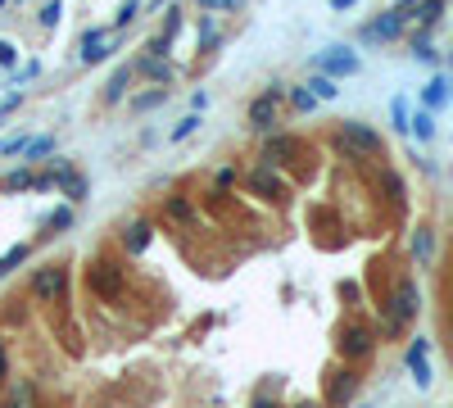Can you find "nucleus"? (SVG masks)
Wrapping results in <instances>:
<instances>
[{
    "label": "nucleus",
    "mask_w": 453,
    "mask_h": 408,
    "mask_svg": "<svg viewBox=\"0 0 453 408\" xmlns=\"http://www.w3.org/2000/svg\"><path fill=\"white\" fill-rule=\"evenodd\" d=\"M426 349H431V340H421V336L408 345V372H412V381H417L421 390L431 386V367H426Z\"/></svg>",
    "instance_id": "8"
},
{
    "label": "nucleus",
    "mask_w": 453,
    "mask_h": 408,
    "mask_svg": "<svg viewBox=\"0 0 453 408\" xmlns=\"http://www.w3.org/2000/svg\"><path fill=\"white\" fill-rule=\"evenodd\" d=\"M127 77H131V68H118V73H114V82H109V100H118L123 91H127Z\"/></svg>",
    "instance_id": "15"
},
{
    "label": "nucleus",
    "mask_w": 453,
    "mask_h": 408,
    "mask_svg": "<svg viewBox=\"0 0 453 408\" xmlns=\"http://www.w3.org/2000/svg\"><path fill=\"white\" fill-rule=\"evenodd\" d=\"M109 50H114V28H91L82 37V64H100Z\"/></svg>",
    "instance_id": "6"
},
{
    "label": "nucleus",
    "mask_w": 453,
    "mask_h": 408,
    "mask_svg": "<svg viewBox=\"0 0 453 408\" xmlns=\"http://www.w3.org/2000/svg\"><path fill=\"white\" fill-rule=\"evenodd\" d=\"M145 245V227H131V236H127V249H140Z\"/></svg>",
    "instance_id": "20"
},
{
    "label": "nucleus",
    "mask_w": 453,
    "mask_h": 408,
    "mask_svg": "<svg viewBox=\"0 0 453 408\" xmlns=\"http://www.w3.org/2000/svg\"><path fill=\"white\" fill-rule=\"evenodd\" d=\"M32 290L41 295L45 304H64V290H68V268L64 263H50V268H41L32 277Z\"/></svg>",
    "instance_id": "2"
},
{
    "label": "nucleus",
    "mask_w": 453,
    "mask_h": 408,
    "mask_svg": "<svg viewBox=\"0 0 453 408\" xmlns=\"http://www.w3.org/2000/svg\"><path fill=\"white\" fill-rule=\"evenodd\" d=\"M195 127H200V119H195V114H191V119H186V123H182V127H177V132H173V136H177V141H186V136H191V132H195Z\"/></svg>",
    "instance_id": "18"
},
{
    "label": "nucleus",
    "mask_w": 453,
    "mask_h": 408,
    "mask_svg": "<svg viewBox=\"0 0 453 408\" xmlns=\"http://www.w3.org/2000/svg\"><path fill=\"white\" fill-rule=\"evenodd\" d=\"M399 32H403V19H399L394 10H390V14H381L377 23H363V32H358V41L377 45V41H394Z\"/></svg>",
    "instance_id": "5"
},
{
    "label": "nucleus",
    "mask_w": 453,
    "mask_h": 408,
    "mask_svg": "<svg viewBox=\"0 0 453 408\" xmlns=\"http://www.w3.org/2000/svg\"><path fill=\"white\" fill-rule=\"evenodd\" d=\"M449 100H453V82H449V77H431L426 91H421V109H431V114H435V109H444Z\"/></svg>",
    "instance_id": "9"
},
{
    "label": "nucleus",
    "mask_w": 453,
    "mask_h": 408,
    "mask_svg": "<svg viewBox=\"0 0 453 408\" xmlns=\"http://www.w3.org/2000/svg\"><path fill=\"white\" fill-rule=\"evenodd\" d=\"M50 145H54L50 136H41V141H28V154H32V159H41V154H50Z\"/></svg>",
    "instance_id": "17"
},
{
    "label": "nucleus",
    "mask_w": 453,
    "mask_h": 408,
    "mask_svg": "<svg viewBox=\"0 0 453 408\" xmlns=\"http://www.w3.org/2000/svg\"><path fill=\"white\" fill-rule=\"evenodd\" d=\"M286 100H291V109H295V114H313V109H317V96L308 91V86H295V91H291Z\"/></svg>",
    "instance_id": "10"
},
{
    "label": "nucleus",
    "mask_w": 453,
    "mask_h": 408,
    "mask_svg": "<svg viewBox=\"0 0 453 408\" xmlns=\"http://www.w3.org/2000/svg\"><path fill=\"white\" fill-rule=\"evenodd\" d=\"M277 109H281V91H263L259 100H254V105H249V123H254V127H277Z\"/></svg>",
    "instance_id": "7"
},
{
    "label": "nucleus",
    "mask_w": 453,
    "mask_h": 408,
    "mask_svg": "<svg viewBox=\"0 0 453 408\" xmlns=\"http://www.w3.org/2000/svg\"><path fill=\"white\" fill-rule=\"evenodd\" d=\"M367 349H372V336H367V332H358V327H354V332L345 336V354H367Z\"/></svg>",
    "instance_id": "13"
},
{
    "label": "nucleus",
    "mask_w": 453,
    "mask_h": 408,
    "mask_svg": "<svg viewBox=\"0 0 453 408\" xmlns=\"http://www.w3.org/2000/svg\"><path fill=\"white\" fill-rule=\"evenodd\" d=\"M308 91H313L317 100H335V96H340V86H335V77H326V73H317L313 82H308Z\"/></svg>",
    "instance_id": "11"
},
{
    "label": "nucleus",
    "mask_w": 453,
    "mask_h": 408,
    "mask_svg": "<svg viewBox=\"0 0 453 408\" xmlns=\"http://www.w3.org/2000/svg\"><path fill=\"white\" fill-rule=\"evenodd\" d=\"M412 249H417V254L426 258V254H431V236H426V232H417V241H412Z\"/></svg>",
    "instance_id": "19"
},
{
    "label": "nucleus",
    "mask_w": 453,
    "mask_h": 408,
    "mask_svg": "<svg viewBox=\"0 0 453 408\" xmlns=\"http://www.w3.org/2000/svg\"><path fill=\"white\" fill-rule=\"evenodd\" d=\"M412 313H417V286H412V281H403L399 295H394V304H390V313H386V332H399Z\"/></svg>",
    "instance_id": "4"
},
{
    "label": "nucleus",
    "mask_w": 453,
    "mask_h": 408,
    "mask_svg": "<svg viewBox=\"0 0 453 408\" xmlns=\"http://www.w3.org/2000/svg\"><path fill=\"white\" fill-rule=\"evenodd\" d=\"M317 73H326V77H354L358 73V54L345 50V45H331L326 54H317Z\"/></svg>",
    "instance_id": "3"
},
{
    "label": "nucleus",
    "mask_w": 453,
    "mask_h": 408,
    "mask_svg": "<svg viewBox=\"0 0 453 408\" xmlns=\"http://www.w3.org/2000/svg\"><path fill=\"white\" fill-rule=\"evenodd\" d=\"M335 145L345 154H354V159H367V154H381V136L372 127H363V123H340V132H335Z\"/></svg>",
    "instance_id": "1"
},
{
    "label": "nucleus",
    "mask_w": 453,
    "mask_h": 408,
    "mask_svg": "<svg viewBox=\"0 0 453 408\" xmlns=\"http://www.w3.org/2000/svg\"><path fill=\"white\" fill-rule=\"evenodd\" d=\"M349 5H358V0H331V10H349Z\"/></svg>",
    "instance_id": "23"
},
{
    "label": "nucleus",
    "mask_w": 453,
    "mask_h": 408,
    "mask_svg": "<svg viewBox=\"0 0 453 408\" xmlns=\"http://www.w3.org/2000/svg\"><path fill=\"white\" fill-rule=\"evenodd\" d=\"M23 258H28V245H14L10 254L0 258V272H14V263H23Z\"/></svg>",
    "instance_id": "16"
},
{
    "label": "nucleus",
    "mask_w": 453,
    "mask_h": 408,
    "mask_svg": "<svg viewBox=\"0 0 453 408\" xmlns=\"http://www.w3.org/2000/svg\"><path fill=\"white\" fill-rule=\"evenodd\" d=\"M408 132H417V141H431V136H435V119H431V109H421L417 119H408Z\"/></svg>",
    "instance_id": "12"
},
{
    "label": "nucleus",
    "mask_w": 453,
    "mask_h": 408,
    "mask_svg": "<svg viewBox=\"0 0 453 408\" xmlns=\"http://www.w3.org/2000/svg\"><path fill=\"white\" fill-rule=\"evenodd\" d=\"M259 408H268V404H259Z\"/></svg>",
    "instance_id": "24"
},
{
    "label": "nucleus",
    "mask_w": 453,
    "mask_h": 408,
    "mask_svg": "<svg viewBox=\"0 0 453 408\" xmlns=\"http://www.w3.org/2000/svg\"><path fill=\"white\" fill-rule=\"evenodd\" d=\"M390 114H394V127H399V132H408V119H412V114H408V100H403V96H394Z\"/></svg>",
    "instance_id": "14"
},
{
    "label": "nucleus",
    "mask_w": 453,
    "mask_h": 408,
    "mask_svg": "<svg viewBox=\"0 0 453 408\" xmlns=\"http://www.w3.org/2000/svg\"><path fill=\"white\" fill-rule=\"evenodd\" d=\"M0 64H14V45H0Z\"/></svg>",
    "instance_id": "21"
},
{
    "label": "nucleus",
    "mask_w": 453,
    "mask_h": 408,
    "mask_svg": "<svg viewBox=\"0 0 453 408\" xmlns=\"http://www.w3.org/2000/svg\"><path fill=\"white\" fill-rule=\"evenodd\" d=\"M5 372H10V358H5V345H0V381H5Z\"/></svg>",
    "instance_id": "22"
}]
</instances>
